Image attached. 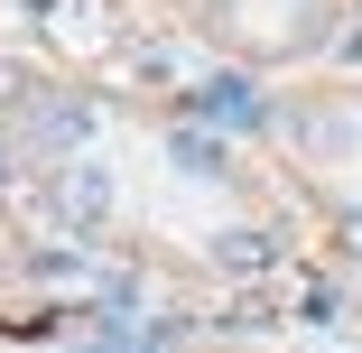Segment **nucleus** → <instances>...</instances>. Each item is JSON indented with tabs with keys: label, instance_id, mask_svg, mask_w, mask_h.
Returning <instances> with one entry per match:
<instances>
[{
	"label": "nucleus",
	"instance_id": "5",
	"mask_svg": "<svg viewBox=\"0 0 362 353\" xmlns=\"http://www.w3.org/2000/svg\"><path fill=\"white\" fill-rule=\"evenodd\" d=\"M56 204H65V224H103V204H112L103 168H65L56 177Z\"/></svg>",
	"mask_w": 362,
	"mask_h": 353
},
{
	"label": "nucleus",
	"instance_id": "6",
	"mask_svg": "<svg viewBox=\"0 0 362 353\" xmlns=\"http://www.w3.org/2000/svg\"><path fill=\"white\" fill-rule=\"evenodd\" d=\"M334 307H344L334 289H307V298H298V316H307V325H334Z\"/></svg>",
	"mask_w": 362,
	"mask_h": 353
},
{
	"label": "nucleus",
	"instance_id": "3",
	"mask_svg": "<svg viewBox=\"0 0 362 353\" xmlns=\"http://www.w3.org/2000/svg\"><path fill=\"white\" fill-rule=\"evenodd\" d=\"M168 158H177L186 177H204V186H214V177H233V168H223V139L195 130V121H177V130H168Z\"/></svg>",
	"mask_w": 362,
	"mask_h": 353
},
{
	"label": "nucleus",
	"instance_id": "2",
	"mask_svg": "<svg viewBox=\"0 0 362 353\" xmlns=\"http://www.w3.org/2000/svg\"><path fill=\"white\" fill-rule=\"evenodd\" d=\"M214 260H223L233 279H260V270L279 260V242H269L260 224H233V233H214Z\"/></svg>",
	"mask_w": 362,
	"mask_h": 353
},
{
	"label": "nucleus",
	"instance_id": "8",
	"mask_svg": "<svg viewBox=\"0 0 362 353\" xmlns=\"http://www.w3.org/2000/svg\"><path fill=\"white\" fill-rule=\"evenodd\" d=\"M353 251H362V214H353Z\"/></svg>",
	"mask_w": 362,
	"mask_h": 353
},
{
	"label": "nucleus",
	"instance_id": "4",
	"mask_svg": "<svg viewBox=\"0 0 362 353\" xmlns=\"http://www.w3.org/2000/svg\"><path fill=\"white\" fill-rule=\"evenodd\" d=\"M37 139H47V149H75V139L93 130V103H75V93H47L37 103V121H28Z\"/></svg>",
	"mask_w": 362,
	"mask_h": 353
},
{
	"label": "nucleus",
	"instance_id": "1",
	"mask_svg": "<svg viewBox=\"0 0 362 353\" xmlns=\"http://www.w3.org/2000/svg\"><path fill=\"white\" fill-rule=\"evenodd\" d=\"M195 112H204V121H223V130H260V121H269V103H260L251 75H214V84L195 93Z\"/></svg>",
	"mask_w": 362,
	"mask_h": 353
},
{
	"label": "nucleus",
	"instance_id": "7",
	"mask_svg": "<svg viewBox=\"0 0 362 353\" xmlns=\"http://www.w3.org/2000/svg\"><path fill=\"white\" fill-rule=\"evenodd\" d=\"M0 103H28V84H19V65H0Z\"/></svg>",
	"mask_w": 362,
	"mask_h": 353
}]
</instances>
